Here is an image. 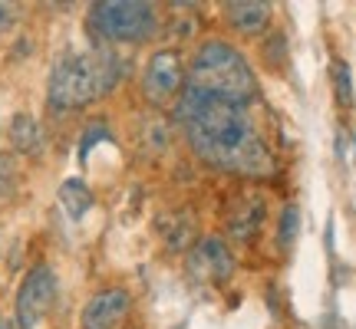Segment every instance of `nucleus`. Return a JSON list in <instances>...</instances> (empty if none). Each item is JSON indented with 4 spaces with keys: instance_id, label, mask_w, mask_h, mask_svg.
Here are the masks:
<instances>
[{
    "instance_id": "1",
    "label": "nucleus",
    "mask_w": 356,
    "mask_h": 329,
    "mask_svg": "<svg viewBox=\"0 0 356 329\" xmlns=\"http://www.w3.org/2000/svg\"><path fill=\"white\" fill-rule=\"evenodd\" d=\"M175 122L185 132L191 152L211 168L248 178L274 175V155L261 139L248 106L185 86L175 106Z\"/></svg>"
},
{
    "instance_id": "2",
    "label": "nucleus",
    "mask_w": 356,
    "mask_h": 329,
    "mask_svg": "<svg viewBox=\"0 0 356 329\" xmlns=\"http://www.w3.org/2000/svg\"><path fill=\"white\" fill-rule=\"evenodd\" d=\"M119 76H122V63L113 50L70 53L53 66L47 102L56 112H73L113 92Z\"/></svg>"
},
{
    "instance_id": "3",
    "label": "nucleus",
    "mask_w": 356,
    "mask_h": 329,
    "mask_svg": "<svg viewBox=\"0 0 356 329\" xmlns=\"http://www.w3.org/2000/svg\"><path fill=\"white\" fill-rule=\"evenodd\" d=\"M185 86L208 92L215 99H228L238 106H251L257 96L254 69L248 66L244 53L225 40H208L191 56L188 83Z\"/></svg>"
},
{
    "instance_id": "4",
    "label": "nucleus",
    "mask_w": 356,
    "mask_h": 329,
    "mask_svg": "<svg viewBox=\"0 0 356 329\" xmlns=\"http://www.w3.org/2000/svg\"><path fill=\"white\" fill-rule=\"evenodd\" d=\"M89 26L92 33L113 43H139V40L155 37L159 30V13L152 3H139V0H109V3H96L89 10Z\"/></svg>"
},
{
    "instance_id": "5",
    "label": "nucleus",
    "mask_w": 356,
    "mask_h": 329,
    "mask_svg": "<svg viewBox=\"0 0 356 329\" xmlns=\"http://www.w3.org/2000/svg\"><path fill=\"white\" fill-rule=\"evenodd\" d=\"M53 300H56V273L47 264L33 267L24 277L20 290H17V326L20 329H37L40 319L50 313Z\"/></svg>"
},
{
    "instance_id": "6",
    "label": "nucleus",
    "mask_w": 356,
    "mask_h": 329,
    "mask_svg": "<svg viewBox=\"0 0 356 329\" xmlns=\"http://www.w3.org/2000/svg\"><path fill=\"white\" fill-rule=\"evenodd\" d=\"M185 267L198 283H225L234 273V253L221 237H198L185 257Z\"/></svg>"
},
{
    "instance_id": "7",
    "label": "nucleus",
    "mask_w": 356,
    "mask_h": 329,
    "mask_svg": "<svg viewBox=\"0 0 356 329\" xmlns=\"http://www.w3.org/2000/svg\"><path fill=\"white\" fill-rule=\"evenodd\" d=\"M142 89L155 106H165L175 92L185 89V69H181V56L175 50H159L152 53V60L145 66L142 76Z\"/></svg>"
},
{
    "instance_id": "8",
    "label": "nucleus",
    "mask_w": 356,
    "mask_h": 329,
    "mask_svg": "<svg viewBox=\"0 0 356 329\" xmlns=\"http://www.w3.org/2000/svg\"><path fill=\"white\" fill-rule=\"evenodd\" d=\"M132 296L122 287H109L99 290L86 306H83V329H115L126 319Z\"/></svg>"
},
{
    "instance_id": "9",
    "label": "nucleus",
    "mask_w": 356,
    "mask_h": 329,
    "mask_svg": "<svg viewBox=\"0 0 356 329\" xmlns=\"http://www.w3.org/2000/svg\"><path fill=\"white\" fill-rule=\"evenodd\" d=\"M228 24L244 33V37H254L261 33L267 24H270V3H261V0H238V3H228Z\"/></svg>"
},
{
    "instance_id": "10",
    "label": "nucleus",
    "mask_w": 356,
    "mask_h": 329,
    "mask_svg": "<svg viewBox=\"0 0 356 329\" xmlns=\"http://www.w3.org/2000/svg\"><path fill=\"white\" fill-rule=\"evenodd\" d=\"M10 145L20 155H40V149H43V128H40V122L33 115L17 112L10 119Z\"/></svg>"
},
{
    "instance_id": "11",
    "label": "nucleus",
    "mask_w": 356,
    "mask_h": 329,
    "mask_svg": "<svg viewBox=\"0 0 356 329\" xmlns=\"http://www.w3.org/2000/svg\"><path fill=\"white\" fill-rule=\"evenodd\" d=\"M261 224H264V201H261V198H244L241 211L231 214L228 230L238 237V241H248V237H254L257 234Z\"/></svg>"
},
{
    "instance_id": "12",
    "label": "nucleus",
    "mask_w": 356,
    "mask_h": 329,
    "mask_svg": "<svg viewBox=\"0 0 356 329\" xmlns=\"http://www.w3.org/2000/svg\"><path fill=\"white\" fill-rule=\"evenodd\" d=\"M60 204H63V211L70 217H83L92 208V191H89L86 181H79V178H66L63 185H60Z\"/></svg>"
},
{
    "instance_id": "13",
    "label": "nucleus",
    "mask_w": 356,
    "mask_h": 329,
    "mask_svg": "<svg viewBox=\"0 0 356 329\" xmlns=\"http://www.w3.org/2000/svg\"><path fill=\"white\" fill-rule=\"evenodd\" d=\"M191 241H198V237H195V221L185 214H175L172 230L165 234L168 251H191Z\"/></svg>"
},
{
    "instance_id": "14",
    "label": "nucleus",
    "mask_w": 356,
    "mask_h": 329,
    "mask_svg": "<svg viewBox=\"0 0 356 329\" xmlns=\"http://www.w3.org/2000/svg\"><path fill=\"white\" fill-rule=\"evenodd\" d=\"M297 230H300V211H297L293 204H287V208L280 211V221H277V247H280V251L293 247V241H297Z\"/></svg>"
},
{
    "instance_id": "15",
    "label": "nucleus",
    "mask_w": 356,
    "mask_h": 329,
    "mask_svg": "<svg viewBox=\"0 0 356 329\" xmlns=\"http://www.w3.org/2000/svg\"><path fill=\"white\" fill-rule=\"evenodd\" d=\"M330 73H333V89H337V102L343 109H350L353 106V76H350V66L343 60H337L330 66Z\"/></svg>"
},
{
    "instance_id": "16",
    "label": "nucleus",
    "mask_w": 356,
    "mask_h": 329,
    "mask_svg": "<svg viewBox=\"0 0 356 329\" xmlns=\"http://www.w3.org/2000/svg\"><path fill=\"white\" fill-rule=\"evenodd\" d=\"M17 185H20V171H17L13 155L0 152V201L13 198V194H17Z\"/></svg>"
},
{
    "instance_id": "17",
    "label": "nucleus",
    "mask_w": 356,
    "mask_h": 329,
    "mask_svg": "<svg viewBox=\"0 0 356 329\" xmlns=\"http://www.w3.org/2000/svg\"><path fill=\"white\" fill-rule=\"evenodd\" d=\"M113 135H109V128L106 126H89L86 132H83V145H79V158L86 162V155H89V149L96 145V142H109Z\"/></svg>"
},
{
    "instance_id": "18",
    "label": "nucleus",
    "mask_w": 356,
    "mask_h": 329,
    "mask_svg": "<svg viewBox=\"0 0 356 329\" xmlns=\"http://www.w3.org/2000/svg\"><path fill=\"white\" fill-rule=\"evenodd\" d=\"M17 20H20V7H17V3H3V0H0V33H7Z\"/></svg>"
},
{
    "instance_id": "19",
    "label": "nucleus",
    "mask_w": 356,
    "mask_h": 329,
    "mask_svg": "<svg viewBox=\"0 0 356 329\" xmlns=\"http://www.w3.org/2000/svg\"><path fill=\"white\" fill-rule=\"evenodd\" d=\"M0 329H20L13 317H0Z\"/></svg>"
}]
</instances>
